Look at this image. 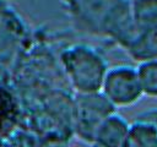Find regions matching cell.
Listing matches in <instances>:
<instances>
[{"label":"cell","instance_id":"7","mask_svg":"<svg viewBox=\"0 0 157 147\" xmlns=\"http://www.w3.org/2000/svg\"><path fill=\"white\" fill-rule=\"evenodd\" d=\"M121 147H157V126L136 120L130 126L128 137Z\"/></svg>","mask_w":157,"mask_h":147},{"label":"cell","instance_id":"4","mask_svg":"<svg viewBox=\"0 0 157 147\" xmlns=\"http://www.w3.org/2000/svg\"><path fill=\"white\" fill-rule=\"evenodd\" d=\"M101 92L114 107H129L144 94L137 71L129 66H118L108 70Z\"/></svg>","mask_w":157,"mask_h":147},{"label":"cell","instance_id":"2","mask_svg":"<svg viewBox=\"0 0 157 147\" xmlns=\"http://www.w3.org/2000/svg\"><path fill=\"white\" fill-rule=\"evenodd\" d=\"M124 48L140 62L157 60V0L131 5V33Z\"/></svg>","mask_w":157,"mask_h":147},{"label":"cell","instance_id":"5","mask_svg":"<svg viewBox=\"0 0 157 147\" xmlns=\"http://www.w3.org/2000/svg\"><path fill=\"white\" fill-rule=\"evenodd\" d=\"M114 108L102 92L80 94L76 102V131L80 138L92 143L96 130L114 113Z\"/></svg>","mask_w":157,"mask_h":147},{"label":"cell","instance_id":"8","mask_svg":"<svg viewBox=\"0 0 157 147\" xmlns=\"http://www.w3.org/2000/svg\"><path fill=\"white\" fill-rule=\"evenodd\" d=\"M142 93L157 97V60L144 61L136 69Z\"/></svg>","mask_w":157,"mask_h":147},{"label":"cell","instance_id":"6","mask_svg":"<svg viewBox=\"0 0 157 147\" xmlns=\"http://www.w3.org/2000/svg\"><path fill=\"white\" fill-rule=\"evenodd\" d=\"M130 126L119 115H109L96 130L92 143L96 147H121L128 137Z\"/></svg>","mask_w":157,"mask_h":147},{"label":"cell","instance_id":"1","mask_svg":"<svg viewBox=\"0 0 157 147\" xmlns=\"http://www.w3.org/2000/svg\"><path fill=\"white\" fill-rule=\"evenodd\" d=\"M72 16L88 31L125 47L131 33V5L126 0H64Z\"/></svg>","mask_w":157,"mask_h":147},{"label":"cell","instance_id":"3","mask_svg":"<svg viewBox=\"0 0 157 147\" xmlns=\"http://www.w3.org/2000/svg\"><path fill=\"white\" fill-rule=\"evenodd\" d=\"M66 75L80 94L101 92L107 66L103 59L91 48L75 45L61 56Z\"/></svg>","mask_w":157,"mask_h":147},{"label":"cell","instance_id":"9","mask_svg":"<svg viewBox=\"0 0 157 147\" xmlns=\"http://www.w3.org/2000/svg\"><path fill=\"white\" fill-rule=\"evenodd\" d=\"M39 147H66V146L60 141H53V142H47Z\"/></svg>","mask_w":157,"mask_h":147}]
</instances>
